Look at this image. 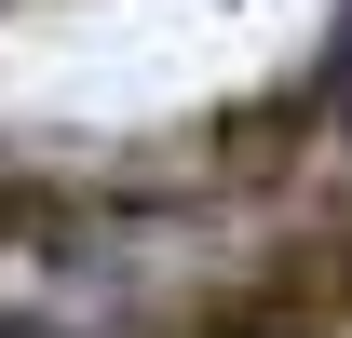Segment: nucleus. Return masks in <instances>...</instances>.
I'll list each match as a JSON object with an SVG mask.
<instances>
[{
    "label": "nucleus",
    "instance_id": "1",
    "mask_svg": "<svg viewBox=\"0 0 352 338\" xmlns=\"http://www.w3.org/2000/svg\"><path fill=\"white\" fill-rule=\"evenodd\" d=\"M325 109L352 122V14H339V54H325Z\"/></svg>",
    "mask_w": 352,
    "mask_h": 338
}]
</instances>
